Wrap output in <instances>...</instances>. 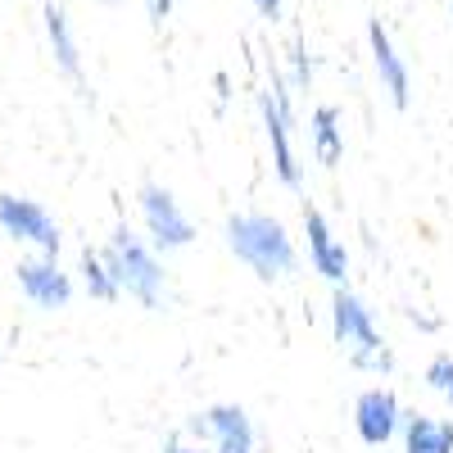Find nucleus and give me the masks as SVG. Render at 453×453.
<instances>
[{
    "label": "nucleus",
    "mask_w": 453,
    "mask_h": 453,
    "mask_svg": "<svg viewBox=\"0 0 453 453\" xmlns=\"http://www.w3.org/2000/svg\"><path fill=\"white\" fill-rule=\"evenodd\" d=\"M226 245L236 250L241 263H250L254 277L263 281H281L295 273V245L286 236V226L268 213H236L226 218Z\"/></svg>",
    "instance_id": "f257e3e1"
},
{
    "label": "nucleus",
    "mask_w": 453,
    "mask_h": 453,
    "mask_svg": "<svg viewBox=\"0 0 453 453\" xmlns=\"http://www.w3.org/2000/svg\"><path fill=\"white\" fill-rule=\"evenodd\" d=\"M331 331H335L340 345L349 349L354 367H363V372H390L395 367V354L386 349V340L372 326V313L345 286H335V299H331Z\"/></svg>",
    "instance_id": "f03ea898"
},
{
    "label": "nucleus",
    "mask_w": 453,
    "mask_h": 453,
    "mask_svg": "<svg viewBox=\"0 0 453 453\" xmlns=\"http://www.w3.org/2000/svg\"><path fill=\"white\" fill-rule=\"evenodd\" d=\"M104 258V268L113 273V281H119L132 299H141L145 309H159L164 304V268H159V258L150 254L127 226H119L113 232V245L100 250Z\"/></svg>",
    "instance_id": "7ed1b4c3"
},
{
    "label": "nucleus",
    "mask_w": 453,
    "mask_h": 453,
    "mask_svg": "<svg viewBox=\"0 0 453 453\" xmlns=\"http://www.w3.org/2000/svg\"><path fill=\"white\" fill-rule=\"evenodd\" d=\"M263 104V127H268V141H273V164H277V177L299 191V164H295V150H290V82L281 78V68L273 64V87L258 96Z\"/></svg>",
    "instance_id": "20e7f679"
},
{
    "label": "nucleus",
    "mask_w": 453,
    "mask_h": 453,
    "mask_svg": "<svg viewBox=\"0 0 453 453\" xmlns=\"http://www.w3.org/2000/svg\"><path fill=\"white\" fill-rule=\"evenodd\" d=\"M186 431H191L200 444L209 440L218 453H254V449H258V435H254L250 412L236 408V403H218V408H209V412H196V418L186 422Z\"/></svg>",
    "instance_id": "39448f33"
},
{
    "label": "nucleus",
    "mask_w": 453,
    "mask_h": 453,
    "mask_svg": "<svg viewBox=\"0 0 453 453\" xmlns=\"http://www.w3.org/2000/svg\"><path fill=\"white\" fill-rule=\"evenodd\" d=\"M141 213H145V226H150V236H155L159 250H186L196 241L191 218L177 209L173 191H164V186H155V181L141 186Z\"/></svg>",
    "instance_id": "423d86ee"
},
{
    "label": "nucleus",
    "mask_w": 453,
    "mask_h": 453,
    "mask_svg": "<svg viewBox=\"0 0 453 453\" xmlns=\"http://www.w3.org/2000/svg\"><path fill=\"white\" fill-rule=\"evenodd\" d=\"M0 226L19 241H32L46 258L59 254V226L50 222V213L32 200H19V196H0Z\"/></svg>",
    "instance_id": "0eeeda50"
},
{
    "label": "nucleus",
    "mask_w": 453,
    "mask_h": 453,
    "mask_svg": "<svg viewBox=\"0 0 453 453\" xmlns=\"http://www.w3.org/2000/svg\"><path fill=\"white\" fill-rule=\"evenodd\" d=\"M354 426H358V440L367 449H381L403 426V408L390 390H363L358 403H354Z\"/></svg>",
    "instance_id": "6e6552de"
},
{
    "label": "nucleus",
    "mask_w": 453,
    "mask_h": 453,
    "mask_svg": "<svg viewBox=\"0 0 453 453\" xmlns=\"http://www.w3.org/2000/svg\"><path fill=\"white\" fill-rule=\"evenodd\" d=\"M304 232H309V258H313V268L331 281V286H345V273H349V254L345 245H335L331 236V226L318 209H304Z\"/></svg>",
    "instance_id": "1a4fd4ad"
},
{
    "label": "nucleus",
    "mask_w": 453,
    "mask_h": 453,
    "mask_svg": "<svg viewBox=\"0 0 453 453\" xmlns=\"http://www.w3.org/2000/svg\"><path fill=\"white\" fill-rule=\"evenodd\" d=\"M367 42H372V59H376V73L390 91V104L395 109H408V64L399 59V50L390 46V32L381 27V19L367 23Z\"/></svg>",
    "instance_id": "9d476101"
},
{
    "label": "nucleus",
    "mask_w": 453,
    "mask_h": 453,
    "mask_svg": "<svg viewBox=\"0 0 453 453\" xmlns=\"http://www.w3.org/2000/svg\"><path fill=\"white\" fill-rule=\"evenodd\" d=\"M19 286L32 304H42V309H64L73 299V281L55 268V263H19Z\"/></svg>",
    "instance_id": "9b49d317"
},
{
    "label": "nucleus",
    "mask_w": 453,
    "mask_h": 453,
    "mask_svg": "<svg viewBox=\"0 0 453 453\" xmlns=\"http://www.w3.org/2000/svg\"><path fill=\"white\" fill-rule=\"evenodd\" d=\"M46 32H50V50H55V59H59V68H64V78H73V82H82V59H78V42H73V32H68V14H64V5H46Z\"/></svg>",
    "instance_id": "f8f14e48"
},
{
    "label": "nucleus",
    "mask_w": 453,
    "mask_h": 453,
    "mask_svg": "<svg viewBox=\"0 0 453 453\" xmlns=\"http://www.w3.org/2000/svg\"><path fill=\"white\" fill-rule=\"evenodd\" d=\"M403 449L408 453H453V422L403 418Z\"/></svg>",
    "instance_id": "ddd939ff"
},
{
    "label": "nucleus",
    "mask_w": 453,
    "mask_h": 453,
    "mask_svg": "<svg viewBox=\"0 0 453 453\" xmlns=\"http://www.w3.org/2000/svg\"><path fill=\"white\" fill-rule=\"evenodd\" d=\"M313 155H318V164H326V168H335L340 155H345L335 104H318V109H313Z\"/></svg>",
    "instance_id": "4468645a"
},
{
    "label": "nucleus",
    "mask_w": 453,
    "mask_h": 453,
    "mask_svg": "<svg viewBox=\"0 0 453 453\" xmlns=\"http://www.w3.org/2000/svg\"><path fill=\"white\" fill-rule=\"evenodd\" d=\"M82 277H87V290H91V299H119L123 295V286L113 281V273L104 268V258H100V250H82Z\"/></svg>",
    "instance_id": "2eb2a0df"
},
{
    "label": "nucleus",
    "mask_w": 453,
    "mask_h": 453,
    "mask_svg": "<svg viewBox=\"0 0 453 453\" xmlns=\"http://www.w3.org/2000/svg\"><path fill=\"white\" fill-rule=\"evenodd\" d=\"M309 82H313L309 46H304V36H295L290 42V91H309Z\"/></svg>",
    "instance_id": "dca6fc26"
},
{
    "label": "nucleus",
    "mask_w": 453,
    "mask_h": 453,
    "mask_svg": "<svg viewBox=\"0 0 453 453\" xmlns=\"http://www.w3.org/2000/svg\"><path fill=\"white\" fill-rule=\"evenodd\" d=\"M426 386L453 403V358H449V354H435V358L426 363Z\"/></svg>",
    "instance_id": "f3484780"
},
{
    "label": "nucleus",
    "mask_w": 453,
    "mask_h": 453,
    "mask_svg": "<svg viewBox=\"0 0 453 453\" xmlns=\"http://www.w3.org/2000/svg\"><path fill=\"white\" fill-rule=\"evenodd\" d=\"M254 10L268 19V23H277V19H281V0H254Z\"/></svg>",
    "instance_id": "a211bd4d"
},
{
    "label": "nucleus",
    "mask_w": 453,
    "mask_h": 453,
    "mask_svg": "<svg viewBox=\"0 0 453 453\" xmlns=\"http://www.w3.org/2000/svg\"><path fill=\"white\" fill-rule=\"evenodd\" d=\"M173 14V0H150V19H155V23H164Z\"/></svg>",
    "instance_id": "6ab92c4d"
},
{
    "label": "nucleus",
    "mask_w": 453,
    "mask_h": 453,
    "mask_svg": "<svg viewBox=\"0 0 453 453\" xmlns=\"http://www.w3.org/2000/svg\"><path fill=\"white\" fill-rule=\"evenodd\" d=\"M164 453H204V449H186L181 440H168V444H164Z\"/></svg>",
    "instance_id": "aec40b11"
}]
</instances>
